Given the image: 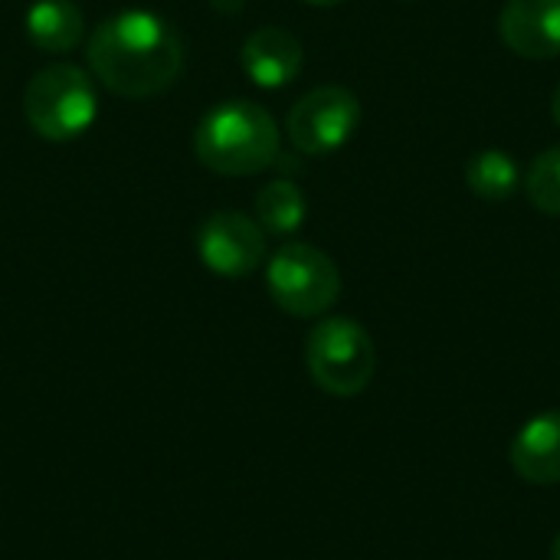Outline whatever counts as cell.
<instances>
[{"mask_svg":"<svg viewBox=\"0 0 560 560\" xmlns=\"http://www.w3.org/2000/svg\"><path fill=\"white\" fill-rule=\"evenodd\" d=\"M89 66L115 95L151 98L180 75L184 46L164 16L121 10L102 20L89 36Z\"/></svg>","mask_w":560,"mask_h":560,"instance_id":"cell-1","label":"cell"},{"mask_svg":"<svg viewBox=\"0 0 560 560\" xmlns=\"http://www.w3.org/2000/svg\"><path fill=\"white\" fill-rule=\"evenodd\" d=\"M194 151L197 161L213 174L249 177L279 161V125L262 105L249 98H230L200 118L194 131Z\"/></svg>","mask_w":560,"mask_h":560,"instance_id":"cell-2","label":"cell"},{"mask_svg":"<svg viewBox=\"0 0 560 560\" xmlns=\"http://www.w3.org/2000/svg\"><path fill=\"white\" fill-rule=\"evenodd\" d=\"M98 112V92L85 69L72 62H52L39 69L23 92V115L30 128L46 141L79 138Z\"/></svg>","mask_w":560,"mask_h":560,"instance_id":"cell-3","label":"cell"},{"mask_svg":"<svg viewBox=\"0 0 560 560\" xmlns=\"http://www.w3.org/2000/svg\"><path fill=\"white\" fill-rule=\"evenodd\" d=\"M305 364L312 381L331 397H358L377 371V348L354 318H322L305 338Z\"/></svg>","mask_w":560,"mask_h":560,"instance_id":"cell-4","label":"cell"},{"mask_svg":"<svg viewBox=\"0 0 560 560\" xmlns=\"http://www.w3.org/2000/svg\"><path fill=\"white\" fill-rule=\"evenodd\" d=\"M272 302L295 318L325 315L341 295V272L328 253L312 243H285L266 266Z\"/></svg>","mask_w":560,"mask_h":560,"instance_id":"cell-5","label":"cell"},{"mask_svg":"<svg viewBox=\"0 0 560 560\" xmlns=\"http://www.w3.org/2000/svg\"><path fill=\"white\" fill-rule=\"evenodd\" d=\"M361 125V102L345 85H318L305 92L289 118L285 131L299 154L308 158H328L341 151Z\"/></svg>","mask_w":560,"mask_h":560,"instance_id":"cell-6","label":"cell"},{"mask_svg":"<svg viewBox=\"0 0 560 560\" xmlns=\"http://www.w3.org/2000/svg\"><path fill=\"white\" fill-rule=\"evenodd\" d=\"M197 253L210 272L226 276V279H243L262 266L266 233L246 213L217 210L197 230Z\"/></svg>","mask_w":560,"mask_h":560,"instance_id":"cell-7","label":"cell"},{"mask_svg":"<svg viewBox=\"0 0 560 560\" xmlns=\"http://www.w3.org/2000/svg\"><path fill=\"white\" fill-rule=\"evenodd\" d=\"M499 36L522 59H558L560 0H509L499 13Z\"/></svg>","mask_w":560,"mask_h":560,"instance_id":"cell-8","label":"cell"},{"mask_svg":"<svg viewBox=\"0 0 560 560\" xmlns=\"http://www.w3.org/2000/svg\"><path fill=\"white\" fill-rule=\"evenodd\" d=\"M240 62H243V72L259 89H282L295 82V75L302 72L305 49L295 33L282 26H259L256 33L246 36Z\"/></svg>","mask_w":560,"mask_h":560,"instance_id":"cell-9","label":"cell"},{"mask_svg":"<svg viewBox=\"0 0 560 560\" xmlns=\"http://www.w3.org/2000/svg\"><path fill=\"white\" fill-rule=\"evenodd\" d=\"M512 469L528 486L560 482V410L528 420L509 450Z\"/></svg>","mask_w":560,"mask_h":560,"instance_id":"cell-10","label":"cell"},{"mask_svg":"<svg viewBox=\"0 0 560 560\" xmlns=\"http://www.w3.org/2000/svg\"><path fill=\"white\" fill-rule=\"evenodd\" d=\"M26 36L43 52H69L79 46L85 20L79 3L72 0H36L26 10Z\"/></svg>","mask_w":560,"mask_h":560,"instance_id":"cell-11","label":"cell"},{"mask_svg":"<svg viewBox=\"0 0 560 560\" xmlns=\"http://www.w3.org/2000/svg\"><path fill=\"white\" fill-rule=\"evenodd\" d=\"M253 210H256V223L262 226L266 236H292L299 233V226L305 223V194L299 190V184L292 180H269L256 200H253Z\"/></svg>","mask_w":560,"mask_h":560,"instance_id":"cell-12","label":"cell"},{"mask_svg":"<svg viewBox=\"0 0 560 560\" xmlns=\"http://www.w3.org/2000/svg\"><path fill=\"white\" fill-rule=\"evenodd\" d=\"M466 184L479 200H492L502 203L509 200L518 187H522V171L518 161L502 151V148H486L479 154L469 158L466 164Z\"/></svg>","mask_w":560,"mask_h":560,"instance_id":"cell-13","label":"cell"},{"mask_svg":"<svg viewBox=\"0 0 560 560\" xmlns=\"http://www.w3.org/2000/svg\"><path fill=\"white\" fill-rule=\"evenodd\" d=\"M522 187H525L535 210H541L548 217H560V144L541 151L532 161Z\"/></svg>","mask_w":560,"mask_h":560,"instance_id":"cell-14","label":"cell"},{"mask_svg":"<svg viewBox=\"0 0 560 560\" xmlns=\"http://www.w3.org/2000/svg\"><path fill=\"white\" fill-rule=\"evenodd\" d=\"M210 7L217 13H240L243 10V0H210Z\"/></svg>","mask_w":560,"mask_h":560,"instance_id":"cell-15","label":"cell"},{"mask_svg":"<svg viewBox=\"0 0 560 560\" xmlns=\"http://www.w3.org/2000/svg\"><path fill=\"white\" fill-rule=\"evenodd\" d=\"M551 115H555V121H558L560 128V85L555 89V98H551Z\"/></svg>","mask_w":560,"mask_h":560,"instance_id":"cell-16","label":"cell"},{"mask_svg":"<svg viewBox=\"0 0 560 560\" xmlns=\"http://www.w3.org/2000/svg\"><path fill=\"white\" fill-rule=\"evenodd\" d=\"M302 3H308V7H335L341 0H302Z\"/></svg>","mask_w":560,"mask_h":560,"instance_id":"cell-17","label":"cell"},{"mask_svg":"<svg viewBox=\"0 0 560 560\" xmlns=\"http://www.w3.org/2000/svg\"><path fill=\"white\" fill-rule=\"evenodd\" d=\"M551 560H560V535L555 538V545H551Z\"/></svg>","mask_w":560,"mask_h":560,"instance_id":"cell-18","label":"cell"}]
</instances>
